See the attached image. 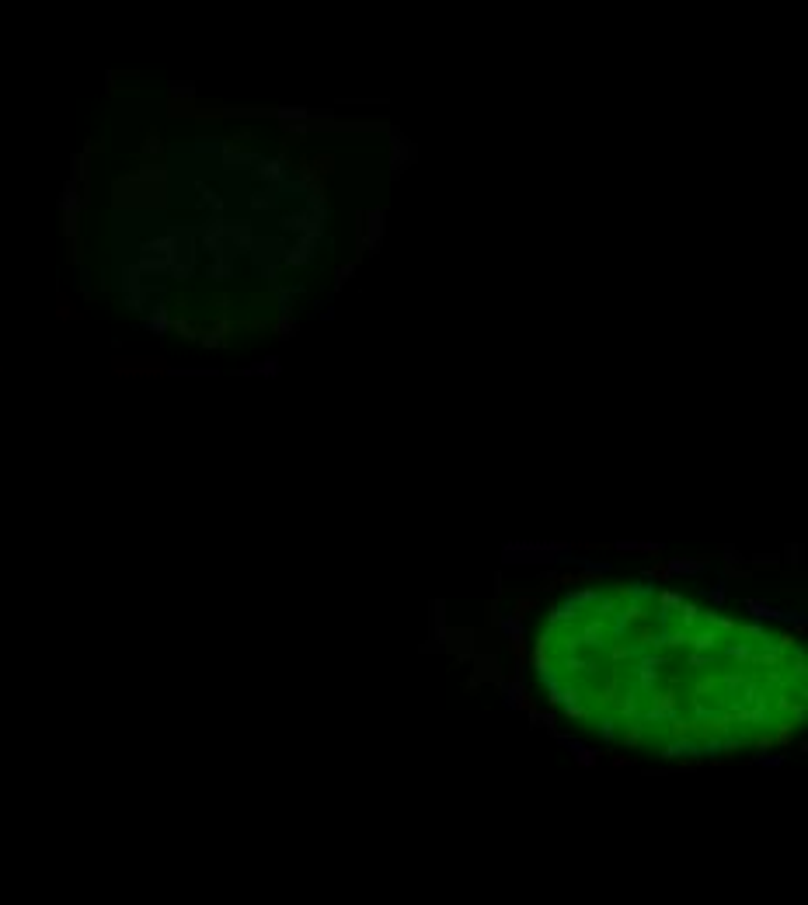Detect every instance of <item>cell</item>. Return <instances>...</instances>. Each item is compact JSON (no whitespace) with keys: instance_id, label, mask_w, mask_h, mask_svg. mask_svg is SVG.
<instances>
[{"instance_id":"277c9868","label":"cell","mask_w":808,"mask_h":905,"mask_svg":"<svg viewBox=\"0 0 808 905\" xmlns=\"http://www.w3.org/2000/svg\"><path fill=\"white\" fill-rule=\"evenodd\" d=\"M384 230H387V212H384V209H369V212H366V237H362V247H366V251H380V244H384Z\"/></svg>"},{"instance_id":"5bb4252c","label":"cell","mask_w":808,"mask_h":905,"mask_svg":"<svg viewBox=\"0 0 808 905\" xmlns=\"http://www.w3.org/2000/svg\"><path fill=\"white\" fill-rule=\"evenodd\" d=\"M502 630L512 637V641H523V634H526V627H523L519 616H505V620H502Z\"/></svg>"},{"instance_id":"ac0fdd59","label":"cell","mask_w":808,"mask_h":905,"mask_svg":"<svg viewBox=\"0 0 808 905\" xmlns=\"http://www.w3.org/2000/svg\"><path fill=\"white\" fill-rule=\"evenodd\" d=\"M248 372H268V377H272V372H279V359L272 355V359H265L261 366H251Z\"/></svg>"},{"instance_id":"4fadbf2b","label":"cell","mask_w":808,"mask_h":905,"mask_svg":"<svg viewBox=\"0 0 808 905\" xmlns=\"http://www.w3.org/2000/svg\"><path fill=\"white\" fill-rule=\"evenodd\" d=\"M571 756H575V763H578L582 770H592V766L600 763V752H596V749H589V745H582V749L571 752Z\"/></svg>"},{"instance_id":"6da1fadb","label":"cell","mask_w":808,"mask_h":905,"mask_svg":"<svg viewBox=\"0 0 808 905\" xmlns=\"http://www.w3.org/2000/svg\"><path fill=\"white\" fill-rule=\"evenodd\" d=\"M286 247H290V241H283V237H254L248 251H251V258H254V265H258V272H261L265 279H276L279 269H283Z\"/></svg>"},{"instance_id":"44dd1931","label":"cell","mask_w":808,"mask_h":905,"mask_svg":"<svg viewBox=\"0 0 808 905\" xmlns=\"http://www.w3.org/2000/svg\"><path fill=\"white\" fill-rule=\"evenodd\" d=\"M600 728H603V738H607V741H613V738H617V724H613V721H603Z\"/></svg>"},{"instance_id":"5b68a950","label":"cell","mask_w":808,"mask_h":905,"mask_svg":"<svg viewBox=\"0 0 808 905\" xmlns=\"http://www.w3.org/2000/svg\"><path fill=\"white\" fill-rule=\"evenodd\" d=\"M446 645V603L436 599L433 603V645H425L422 651H439Z\"/></svg>"},{"instance_id":"603a6c76","label":"cell","mask_w":808,"mask_h":905,"mask_svg":"<svg viewBox=\"0 0 808 905\" xmlns=\"http://www.w3.org/2000/svg\"><path fill=\"white\" fill-rule=\"evenodd\" d=\"M787 561L798 564V561H801V547H787Z\"/></svg>"},{"instance_id":"d6986e66","label":"cell","mask_w":808,"mask_h":905,"mask_svg":"<svg viewBox=\"0 0 808 905\" xmlns=\"http://www.w3.org/2000/svg\"><path fill=\"white\" fill-rule=\"evenodd\" d=\"M279 119H310V109H279Z\"/></svg>"},{"instance_id":"3957f363","label":"cell","mask_w":808,"mask_h":905,"mask_svg":"<svg viewBox=\"0 0 808 905\" xmlns=\"http://www.w3.org/2000/svg\"><path fill=\"white\" fill-rule=\"evenodd\" d=\"M251 171H254V178H258L265 188H276L279 181L290 178V168H286L283 157H268V161H265V157H258V164H254Z\"/></svg>"},{"instance_id":"7c38bea8","label":"cell","mask_w":808,"mask_h":905,"mask_svg":"<svg viewBox=\"0 0 808 905\" xmlns=\"http://www.w3.org/2000/svg\"><path fill=\"white\" fill-rule=\"evenodd\" d=\"M568 603L582 610V606H589V603H600V592H596V589H578V592H568Z\"/></svg>"},{"instance_id":"8992f818","label":"cell","mask_w":808,"mask_h":905,"mask_svg":"<svg viewBox=\"0 0 808 905\" xmlns=\"http://www.w3.org/2000/svg\"><path fill=\"white\" fill-rule=\"evenodd\" d=\"M502 550H523V554H568V544H541V540H519V544H505Z\"/></svg>"},{"instance_id":"52a82bcc","label":"cell","mask_w":808,"mask_h":905,"mask_svg":"<svg viewBox=\"0 0 808 905\" xmlns=\"http://www.w3.org/2000/svg\"><path fill=\"white\" fill-rule=\"evenodd\" d=\"M391 143H394L391 175H394V178H401V171H404V168H408V161H411V153H408V139H404L401 133H394V136H391Z\"/></svg>"},{"instance_id":"2e32d148","label":"cell","mask_w":808,"mask_h":905,"mask_svg":"<svg viewBox=\"0 0 808 905\" xmlns=\"http://www.w3.org/2000/svg\"><path fill=\"white\" fill-rule=\"evenodd\" d=\"M352 276H356V265H352V261H349V265H342V269L335 272V289H342V286H345Z\"/></svg>"},{"instance_id":"9a60e30c","label":"cell","mask_w":808,"mask_h":905,"mask_svg":"<svg viewBox=\"0 0 808 905\" xmlns=\"http://www.w3.org/2000/svg\"><path fill=\"white\" fill-rule=\"evenodd\" d=\"M728 658H735V662H752V651H749V645H742V641H739V645H732V648H728Z\"/></svg>"},{"instance_id":"7402d4cb","label":"cell","mask_w":808,"mask_h":905,"mask_svg":"<svg viewBox=\"0 0 808 905\" xmlns=\"http://www.w3.org/2000/svg\"><path fill=\"white\" fill-rule=\"evenodd\" d=\"M711 603H714V606L725 603V585H714V589H711Z\"/></svg>"},{"instance_id":"ffe728a7","label":"cell","mask_w":808,"mask_h":905,"mask_svg":"<svg viewBox=\"0 0 808 905\" xmlns=\"http://www.w3.org/2000/svg\"><path fill=\"white\" fill-rule=\"evenodd\" d=\"M784 759H787V752H780V756H756V763H760V766H780Z\"/></svg>"},{"instance_id":"30bf717a","label":"cell","mask_w":808,"mask_h":905,"mask_svg":"<svg viewBox=\"0 0 808 905\" xmlns=\"http://www.w3.org/2000/svg\"><path fill=\"white\" fill-rule=\"evenodd\" d=\"M146 328L157 331V335H164V331H168V310H164V303H157V306H153V313L146 317Z\"/></svg>"},{"instance_id":"8fae6325","label":"cell","mask_w":808,"mask_h":905,"mask_svg":"<svg viewBox=\"0 0 808 905\" xmlns=\"http://www.w3.org/2000/svg\"><path fill=\"white\" fill-rule=\"evenodd\" d=\"M676 616H679V627H683V630H690V627L700 620V610H697L693 603H686V599H683V603L676 606Z\"/></svg>"},{"instance_id":"9c48e42d","label":"cell","mask_w":808,"mask_h":905,"mask_svg":"<svg viewBox=\"0 0 808 905\" xmlns=\"http://www.w3.org/2000/svg\"><path fill=\"white\" fill-rule=\"evenodd\" d=\"M690 645L697 651H714L718 648V630H704V634H690Z\"/></svg>"},{"instance_id":"7a4b0ae2","label":"cell","mask_w":808,"mask_h":905,"mask_svg":"<svg viewBox=\"0 0 808 905\" xmlns=\"http://www.w3.org/2000/svg\"><path fill=\"white\" fill-rule=\"evenodd\" d=\"M745 613H749L752 620H784V623H798V627H805V616H801V613L777 610V606H770L767 599H745Z\"/></svg>"},{"instance_id":"e0dca14e","label":"cell","mask_w":808,"mask_h":905,"mask_svg":"<svg viewBox=\"0 0 808 905\" xmlns=\"http://www.w3.org/2000/svg\"><path fill=\"white\" fill-rule=\"evenodd\" d=\"M296 335V321L290 313H283V321H279V338H293Z\"/></svg>"},{"instance_id":"ba28073f","label":"cell","mask_w":808,"mask_h":905,"mask_svg":"<svg viewBox=\"0 0 808 905\" xmlns=\"http://www.w3.org/2000/svg\"><path fill=\"white\" fill-rule=\"evenodd\" d=\"M704 568H708V561H690V557H673L669 564H666V571L669 574H704Z\"/></svg>"}]
</instances>
